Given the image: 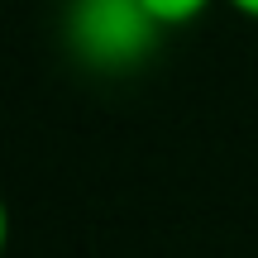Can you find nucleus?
<instances>
[{
	"instance_id": "nucleus-4",
	"label": "nucleus",
	"mask_w": 258,
	"mask_h": 258,
	"mask_svg": "<svg viewBox=\"0 0 258 258\" xmlns=\"http://www.w3.org/2000/svg\"><path fill=\"white\" fill-rule=\"evenodd\" d=\"M225 5H234L239 15H249V19H258V0H225Z\"/></svg>"
},
{
	"instance_id": "nucleus-3",
	"label": "nucleus",
	"mask_w": 258,
	"mask_h": 258,
	"mask_svg": "<svg viewBox=\"0 0 258 258\" xmlns=\"http://www.w3.org/2000/svg\"><path fill=\"white\" fill-rule=\"evenodd\" d=\"M10 249V211H5V196H0V258Z\"/></svg>"
},
{
	"instance_id": "nucleus-1",
	"label": "nucleus",
	"mask_w": 258,
	"mask_h": 258,
	"mask_svg": "<svg viewBox=\"0 0 258 258\" xmlns=\"http://www.w3.org/2000/svg\"><path fill=\"white\" fill-rule=\"evenodd\" d=\"M158 24L139 0H72L67 5V43L82 62L120 72L153 48Z\"/></svg>"
},
{
	"instance_id": "nucleus-2",
	"label": "nucleus",
	"mask_w": 258,
	"mask_h": 258,
	"mask_svg": "<svg viewBox=\"0 0 258 258\" xmlns=\"http://www.w3.org/2000/svg\"><path fill=\"white\" fill-rule=\"evenodd\" d=\"M139 5L148 10V19H153L158 29H182V24H191V19H201L215 0H139Z\"/></svg>"
}]
</instances>
